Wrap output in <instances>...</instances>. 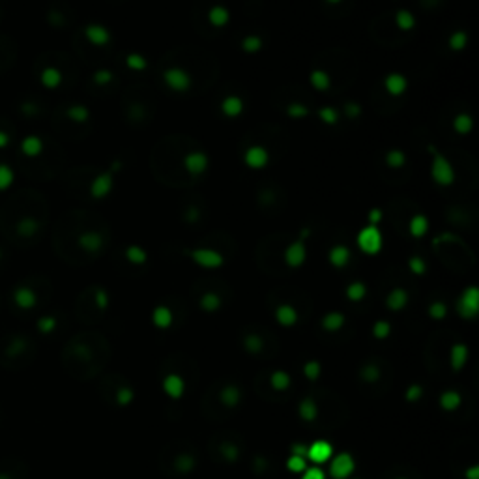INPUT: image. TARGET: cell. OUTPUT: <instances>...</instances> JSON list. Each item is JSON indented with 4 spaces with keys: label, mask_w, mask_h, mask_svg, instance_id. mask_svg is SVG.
<instances>
[{
    "label": "cell",
    "mask_w": 479,
    "mask_h": 479,
    "mask_svg": "<svg viewBox=\"0 0 479 479\" xmlns=\"http://www.w3.org/2000/svg\"><path fill=\"white\" fill-rule=\"evenodd\" d=\"M184 253L187 256H191V260L195 262V264H199V266H202V268H210V270H213V268H221L225 264L223 255L217 253V251H213V249L199 247V249H185Z\"/></svg>",
    "instance_id": "obj_6"
},
{
    "label": "cell",
    "mask_w": 479,
    "mask_h": 479,
    "mask_svg": "<svg viewBox=\"0 0 479 479\" xmlns=\"http://www.w3.org/2000/svg\"><path fill=\"white\" fill-rule=\"evenodd\" d=\"M118 169H122V163H120V161H115L109 170H105V172L96 176V180H94L92 185H90V195H92L94 199H105V197H109V193L113 191V187H115V175Z\"/></svg>",
    "instance_id": "obj_4"
},
{
    "label": "cell",
    "mask_w": 479,
    "mask_h": 479,
    "mask_svg": "<svg viewBox=\"0 0 479 479\" xmlns=\"http://www.w3.org/2000/svg\"><path fill=\"white\" fill-rule=\"evenodd\" d=\"M408 268L410 272L416 273V275H423L425 272H427V264H425V260L421 258V256H410L408 260Z\"/></svg>",
    "instance_id": "obj_37"
},
{
    "label": "cell",
    "mask_w": 479,
    "mask_h": 479,
    "mask_svg": "<svg viewBox=\"0 0 479 479\" xmlns=\"http://www.w3.org/2000/svg\"><path fill=\"white\" fill-rule=\"evenodd\" d=\"M352 470V461H350L349 455H341V457L335 459V463L332 464V474L337 479H343L350 474Z\"/></svg>",
    "instance_id": "obj_20"
},
{
    "label": "cell",
    "mask_w": 479,
    "mask_h": 479,
    "mask_svg": "<svg viewBox=\"0 0 479 479\" xmlns=\"http://www.w3.org/2000/svg\"><path fill=\"white\" fill-rule=\"evenodd\" d=\"M406 301H408V294H406V290H403V289H393L391 292H389V296H387V307L393 311L403 309L404 305H406Z\"/></svg>",
    "instance_id": "obj_24"
},
{
    "label": "cell",
    "mask_w": 479,
    "mask_h": 479,
    "mask_svg": "<svg viewBox=\"0 0 479 479\" xmlns=\"http://www.w3.org/2000/svg\"><path fill=\"white\" fill-rule=\"evenodd\" d=\"M309 238V229H303L301 230V234H299V238L296 239V242H292V244L285 249V262H287V266L289 268H299L301 264L305 262V258H307V247H305V239Z\"/></svg>",
    "instance_id": "obj_5"
},
{
    "label": "cell",
    "mask_w": 479,
    "mask_h": 479,
    "mask_svg": "<svg viewBox=\"0 0 479 479\" xmlns=\"http://www.w3.org/2000/svg\"><path fill=\"white\" fill-rule=\"evenodd\" d=\"M21 148L27 156H38V154L41 152L43 144H41V141H39L38 137H27V139L23 141Z\"/></svg>",
    "instance_id": "obj_31"
},
{
    "label": "cell",
    "mask_w": 479,
    "mask_h": 479,
    "mask_svg": "<svg viewBox=\"0 0 479 479\" xmlns=\"http://www.w3.org/2000/svg\"><path fill=\"white\" fill-rule=\"evenodd\" d=\"M352 258V253L346 245H333L328 253V260L333 268H344Z\"/></svg>",
    "instance_id": "obj_14"
},
{
    "label": "cell",
    "mask_w": 479,
    "mask_h": 479,
    "mask_svg": "<svg viewBox=\"0 0 479 479\" xmlns=\"http://www.w3.org/2000/svg\"><path fill=\"white\" fill-rule=\"evenodd\" d=\"M79 245H81L86 253H90V255H98V253L103 251L105 238L98 230H86V232H82V234L79 236Z\"/></svg>",
    "instance_id": "obj_9"
},
{
    "label": "cell",
    "mask_w": 479,
    "mask_h": 479,
    "mask_svg": "<svg viewBox=\"0 0 479 479\" xmlns=\"http://www.w3.org/2000/svg\"><path fill=\"white\" fill-rule=\"evenodd\" d=\"M199 219H201V208L195 206V204H191L184 212V221L187 225H195V223H199Z\"/></svg>",
    "instance_id": "obj_38"
},
{
    "label": "cell",
    "mask_w": 479,
    "mask_h": 479,
    "mask_svg": "<svg viewBox=\"0 0 479 479\" xmlns=\"http://www.w3.org/2000/svg\"><path fill=\"white\" fill-rule=\"evenodd\" d=\"M330 446L328 444H324V442H318V444H315V446L311 447V459L313 461H316V463H324L328 457H330Z\"/></svg>",
    "instance_id": "obj_33"
},
{
    "label": "cell",
    "mask_w": 479,
    "mask_h": 479,
    "mask_svg": "<svg viewBox=\"0 0 479 479\" xmlns=\"http://www.w3.org/2000/svg\"><path fill=\"white\" fill-rule=\"evenodd\" d=\"M219 305H221V298H219L215 292H208V294H204L201 299V307L204 311H215Z\"/></svg>",
    "instance_id": "obj_34"
},
{
    "label": "cell",
    "mask_w": 479,
    "mask_h": 479,
    "mask_svg": "<svg viewBox=\"0 0 479 479\" xmlns=\"http://www.w3.org/2000/svg\"><path fill=\"white\" fill-rule=\"evenodd\" d=\"M219 109H221V115H223L225 118H239V116L244 115L245 103L239 96H227V98L221 101Z\"/></svg>",
    "instance_id": "obj_10"
},
{
    "label": "cell",
    "mask_w": 479,
    "mask_h": 479,
    "mask_svg": "<svg viewBox=\"0 0 479 479\" xmlns=\"http://www.w3.org/2000/svg\"><path fill=\"white\" fill-rule=\"evenodd\" d=\"M6 144H8V137L0 135V146H6Z\"/></svg>",
    "instance_id": "obj_49"
},
{
    "label": "cell",
    "mask_w": 479,
    "mask_h": 479,
    "mask_svg": "<svg viewBox=\"0 0 479 479\" xmlns=\"http://www.w3.org/2000/svg\"><path fill=\"white\" fill-rule=\"evenodd\" d=\"M453 129L459 135H468L474 129V118L468 115V113H459L455 118H453Z\"/></svg>",
    "instance_id": "obj_18"
},
{
    "label": "cell",
    "mask_w": 479,
    "mask_h": 479,
    "mask_svg": "<svg viewBox=\"0 0 479 479\" xmlns=\"http://www.w3.org/2000/svg\"><path fill=\"white\" fill-rule=\"evenodd\" d=\"M84 36L90 43L98 45V47H103V45L111 43V32L103 25H88L84 28Z\"/></svg>",
    "instance_id": "obj_13"
},
{
    "label": "cell",
    "mask_w": 479,
    "mask_h": 479,
    "mask_svg": "<svg viewBox=\"0 0 479 479\" xmlns=\"http://www.w3.org/2000/svg\"><path fill=\"white\" fill-rule=\"evenodd\" d=\"M468 32L466 30H455V32L449 36V39H447V45H449V49L455 51V53H461V51L466 49V45H468Z\"/></svg>",
    "instance_id": "obj_23"
},
{
    "label": "cell",
    "mask_w": 479,
    "mask_h": 479,
    "mask_svg": "<svg viewBox=\"0 0 479 479\" xmlns=\"http://www.w3.org/2000/svg\"><path fill=\"white\" fill-rule=\"evenodd\" d=\"M262 47H264V39H262V36H258V34H249V36H245V38L242 39V49H244V53H247V55L260 53Z\"/></svg>",
    "instance_id": "obj_19"
},
{
    "label": "cell",
    "mask_w": 479,
    "mask_h": 479,
    "mask_svg": "<svg viewBox=\"0 0 479 479\" xmlns=\"http://www.w3.org/2000/svg\"><path fill=\"white\" fill-rule=\"evenodd\" d=\"M430 315L442 318V316L446 315V307H444V303H432L430 305Z\"/></svg>",
    "instance_id": "obj_46"
},
{
    "label": "cell",
    "mask_w": 479,
    "mask_h": 479,
    "mask_svg": "<svg viewBox=\"0 0 479 479\" xmlns=\"http://www.w3.org/2000/svg\"><path fill=\"white\" fill-rule=\"evenodd\" d=\"M68 118H71L73 122H86L90 118V111L84 107V105H71L68 109Z\"/></svg>",
    "instance_id": "obj_32"
},
{
    "label": "cell",
    "mask_w": 479,
    "mask_h": 479,
    "mask_svg": "<svg viewBox=\"0 0 479 479\" xmlns=\"http://www.w3.org/2000/svg\"><path fill=\"white\" fill-rule=\"evenodd\" d=\"M341 322H343V316L339 315V313H333V315L326 316L324 324H326L328 328H337V326H341Z\"/></svg>",
    "instance_id": "obj_44"
},
{
    "label": "cell",
    "mask_w": 479,
    "mask_h": 479,
    "mask_svg": "<svg viewBox=\"0 0 479 479\" xmlns=\"http://www.w3.org/2000/svg\"><path fill=\"white\" fill-rule=\"evenodd\" d=\"M208 21H210V25L215 27V28H225L230 23L229 8H225V6H221V4L212 6L210 11H208Z\"/></svg>",
    "instance_id": "obj_15"
},
{
    "label": "cell",
    "mask_w": 479,
    "mask_h": 479,
    "mask_svg": "<svg viewBox=\"0 0 479 479\" xmlns=\"http://www.w3.org/2000/svg\"><path fill=\"white\" fill-rule=\"evenodd\" d=\"M328 4H339V2H343V0H326Z\"/></svg>",
    "instance_id": "obj_50"
},
{
    "label": "cell",
    "mask_w": 479,
    "mask_h": 479,
    "mask_svg": "<svg viewBox=\"0 0 479 479\" xmlns=\"http://www.w3.org/2000/svg\"><path fill=\"white\" fill-rule=\"evenodd\" d=\"M287 116L289 118H294V120H301V118H307V116L311 115L309 107H305L303 103H298V101H292V103L287 105Z\"/></svg>",
    "instance_id": "obj_28"
},
{
    "label": "cell",
    "mask_w": 479,
    "mask_h": 479,
    "mask_svg": "<svg viewBox=\"0 0 479 479\" xmlns=\"http://www.w3.org/2000/svg\"><path fill=\"white\" fill-rule=\"evenodd\" d=\"M303 479H322V474L318 472V470H311V472H307V474H305Z\"/></svg>",
    "instance_id": "obj_48"
},
{
    "label": "cell",
    "mask_w": 479,
    "mask_h": 479,
    "mask_svg": "<svg viewBox=\"0 0 479 479\" xmlns=\"http://www.w3.org/2000/svg\"><path fill=\"white\" fill-rule=\"evenodd\" d=\"M382 215H384V213H382L380 208H373L369 212V225H376V227H378V223L382 221Z\"/></svg>",
    "instance_id": "obj_45"
},
{
    "label": "cell",
    "mask_w": 479,
    "mask_h": 479,
    "mask_svg": "<svg viewBox=\"0 0 479 479\" xmlns=\"http://www.w3.org/2000/svg\"><path fill=\"white\" fill-rule=\"evenodd\" d=\"M309 82L315 90L326 92V90H330V86H332V77L324 70H313L309 73Z\"/></svg>",
    "instance_id": "obj_16"
},
{
    "label": "cell",
    "mask_w": 479,
    "mask_h": 479,
    "mask_svg": "<svg viewBox=\"0 0 479 479\" xmlns=\"http://www.w3.org/2000/svg\"><path fill=\"white\" fill-rule=\"evenodd\" d=\"M184 163V169L189 172L191 176H201L204 175L210 167V158H208L206 152L202 150H193V152H187L182 159Z\"/></svg>",
    "instance_id": "obj_7"
},
{
    "label": "cell",
    "mask_w": 479,
    "mask_h": 479,
    "mask_svg": "<svg viewBox=\"0 0 479 479\" xmlns=\"http://www.w3.org/2000/svg\"><path fill=\"white\" fill-rule=\"evenodd\" d=\"M408 230L414 238H423V236L429 232V219L425 217L423 213H418V215H414V217L410 219Z\"/></svg>",
    "instance_id": "obj_17"
},
{
    "label": "cell",
    "mask_w": 479,
    "mask_h": 479,
    "mask_svg": "<svg viewBox=\"0 0 479 479\" xmlns=\"http://www.w3.org/2000/svg\"><path fill=\"white\" fill-rule=\"evenodd\" d=\"M395 23H397L399 30H403V32H408V30L416 28V17L408 10H399L397 15H395Z\"/></svg>",
    "instance_id": "obj_25"
},
{
    "label": "cell",
    "mask_w": 479,
    "mask_h": 479,
    "mask_svg": "<svg viewBox=\"0 0 479 479\" xmlns=\"http://www.w3.org/2000/svg\"><path fill=\"white\" fill-rule=\"evenodd\" d=\"M125 66L133 71H144L148 68V60L139 53H129L125 56Z\"/></svg>",
    "instance_id": "obj_30"
},
{
    "label": "cell",
    "mask_w": 479,
    "mask_h": 479,
    "mask_svg": "<svg viewBox=\"0 0 479 479\" xmlns=\"http://www.w3.org/2000/svg\"><path fill=\"white\" fill-rule=\"evenodd\" d=\"M11 180H13V172H11L10 167L0 165V189H6L11 184Z\"/></svg>",
    "instance_id": "obj_42"
},
{
    "label": "cell",
    "mask_w": 479,
    "mask_h": 479,
    "mask_svg": "<svg viewBox=\"0 0 479 479\" xmlns=\"http://www.w3.org/2000/svg\"><path fill=\"white\" fill-rule=\"evenodd\" d=\"M316 115H318V118H320L326 125L339 124V118H341V113H339L335 107H320Z\"/></svg>",
    "instance_id": "obj_27"
},
{
    "label": "cell",
    "mask_w": 479,
    "mask_h": 479,
    "mask_svg": "<svg viewBox=\"0 0 479 479\" xmlns=\"http://www.w3.org/2000/svg\"><path fill=\"white\" fill-rule=\"evenodd\" d=\"M459 311L463 316H474L477 313V289L470 287L463 292V298L459 301Z\"/></svg>",
    "instance_id": "obj_12"
},
{
    "label": "cell",
    "mask_w": 479,
    "mask_h": 479,
    "mask_svg": "<svg viewBox=\"0 0 479 479\" xmlns=\"http://www.w3.org/2000/svg\"><path fill=\"white\" fill-rule=\"evenodd\" d=\"M384 161H386V165H387V167H391V169H401V167H404V165H406L408 158H406V154H404L403 150L393 148V150H387V152H386V156H384Z\"/></svg>",
    "instance_id": "obj_21"
},
{
    "label": "cell",
    "mask_w": 479,
    "mask_h": 479,
    "mask_svg": "<svg viewBox=\"0 0 479 479\" xmlns=\"http://www.w3.org/2000/svg\"><path fill=\"white\" fill-rule=\"evenodd\" d=\"M268 161H270V154H268L266 148L258 146V144L249 146L244 154V163L247 165L249 169H255V170L264 169L268 165Z\"/></svg>",
    "instance_id": "obj_8"
},
{
    "label": "cell",
    "mask_w": 479,
    "mask_h": 479,
    "mask_svg": "<svg viewBox=\"0 0 479 479\" xmlns=\"http://www.w3.org/2000/svg\"><path fill=\"white\" fill-rule=\"evenodd\" d=\"M115 81V73L111 70H98L94 73V82L99 84V86H105V84H111Z\"/></svg>",
    "instance_id": "obj_36"
},
{
    "label": "cell",
    "mask_w": 479,
    "mask_h": 479,
    "mask_svg": "<svg viewBox=\"0 0 479 479\" xmlns=\"http://www.w3.org/2000/svg\"><path fill=\"white\" fill-rule=\"evenodd\" d=\"M144 116H146V113H144V107H142L141 103H133L129 107V120L131 122H141V120H144Z\"/></svg>",
    "instance_id": "obj_43"
},
{
    "label": "cell",
    "mask_w": 479,
    "mask_h": 479,
    "mask_svg": "<svg viewBox=\"0 0 479 479\" xmlns=\"http://www.w3.org/2000/svg\"><path fill=\"white\" fill-rule=\"evenodd\" d=\"M346 296H349L352 301H358V299H361L365 296V285L352 283L349 289H346Z\"/></svg>",
    "instance_id": "obj_39"
},
{
    "label": "cell",
    "mask_w": 479,
    "mask_h": 479,
    "mask_svg": "<svg viewBox=\"0 0 479 479\" xmlns=\"http://www.w3.org/2000/svg\"><path fill=\"white\" fill-rule=\"evenodd\" d=\"M290 468H292V470H301V468H303V461H301V459H292V461H290Z\"/></svg>",
    "instance_id": "obj_47"
},
{
    "label": "cell",
    "mask_w": 479,
    "mask_h": 479,
    "mask_svg": "<svg viewBox=\"0 0 479 479\" xmlns=\"http://www.w3.org/2000/svg\"><path fill=\"white\" fill-rule=\"evenodd\" d=\"M358 247L363 251L365 255H378L382 251V245H384V238H382V232L376 225H367L358 232Z\"/></svg>",
    "instance_id": "obj_2"
},
{
    "label": "cell",
    "mask_w": 479,
    "mask_h": 479,
    "mask_svg": "<svg viewBox=\"0 0 479 479\" xmlns=\"http://www.w3.org/2000/svg\"><path fill=\"white\" fill-rule=\"evenodd\" d=\"M41 82L47 88H56L62 82V73L56 68H45L41 73Z\"/></svg>",
    "instance_id": "obj_26"
},
{
    "label": "cell",
    "mask_w": 479,
    "mask_h": 479,
    "mask_svg": "<svg viewBox=\"0 0 479 479\" xmlns=\"http://www.w3.org/2000/svg\"><path fill=\"white\" fill-rule=\"evenodd\" d=\"M430 152V178L442 187H449L455 182V169L449 163V159L436 150L432 144L429 146Z\"/></svg>",
    "instance_id": "obj_1"
},
{
    "label": "cell",
    "mask_w": 479,
    "mask_h": 479,
    "mask_svg": "<svg viewBox=\"0 0 479 479\" xmlns=\"http://www.w3.org/2000/svg\"><path fill=\"white\" fill-rule=\"evenodd\" d=\"M125 258H127L131 264H135V266H142V264H146V260H148V253L142 249L141 245H127Z\"/></svg>",
    "instance_id": "obj_22"
},
{
    "label": "cell",
    "mask_w": 479,
    "mask_h": 479,
    "mask_svg": "<svg viewBox=\"0 0 479 479\" xmlns=\"http://www.w3.org/2000/svg\"><path fill=\"white\" fill-rule=\"evenodd\" d=\"M384 88L387 90V94H391L395 98L403 96L408 88V79L401 73H387L386 79H384Z\"/></svg>",
    "instance_id": "obj_11"
},
{
    "label": "cell",
    "mask_w": 479,
    "mask_h": 479,
    "mask_svg": "<svg viewBox=\"0 0 479 479\" xmlns=\"http://www.w3.org/2000/svg\"><path fill=\"white\" fill-rule=\"evenodd\" d=\"M154 320L158 322L159 326H169L170 311L165 309V307H159V309H156V313H154Z\"/></svg>",
    "instance_id": "obj_41"
},
{
    "label": "cell",
    "mask_w": 479,
    "mask_h": 479,
    "mask_svg": "<svg viewBox=\"0 0 479 479\" xmlns=\"http://www.w3.org/2000/svg\"><path fill=\"white\" fill-rule=\"evenodd\" d=\"M15 301L19 307H23V309H30L34 303H36V296H34L32 290L28 289H19L15 292Z\"/></svg>",
    "instance_id": "obj_29"
},
{
    "label": "cell",
    "mask_w": 479,
    "mask_h": 479,
    "mask_svg": "<svg viewBox=\"0 0 479 479\" xmlns=\"http://www.w3.org/2000/svg\"><path fill=\"white\" fill-rule=\"evenodd\" d=\"M277 318L281 320V324H294L296 311L290 305H281L277 309Z\"/></svg>",
    "instance_id": "obj_35"
},
{
    "label": "cell",
    "mask_w": 479,
    "mask_h": 479,
    "mask_svg": "<svg viewBox=\"0 0 479 479\" xmlns=\"http://www.w3.org/2000/svg\"><path fill=\"white\" fill-rule=\"evenodd\" d=\"M163 82L167 84V88H170L172 92L185 94L189 92L191 86H193V77L187 70L184 68H178V66H172V68H167L163 71Z\"/></svg>",
    "instance_id": "obj_3"
},
{
    "label": "cell",
    "mask_w": 479,
    "mask_h": 479,
    "mask_svg": "<svg viewBox=\"0 0 479 479\" xmlns=\"http://www.w3.org/2000/svg\"><path fill=\"white\" fill-rule=\"evenodd\" d=\"M361 113H363V109H361V105H359V103L350 101V103L344 105V116H346V118H350V120L359 118V116H361Z\"/></svg>",
    "instance_id": "obj_40"
}]
</instances>
